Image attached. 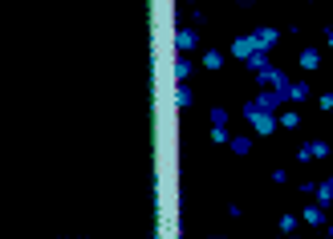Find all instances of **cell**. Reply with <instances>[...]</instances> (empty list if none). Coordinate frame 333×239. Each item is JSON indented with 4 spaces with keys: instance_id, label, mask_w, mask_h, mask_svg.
Listing matches in <instances>:
<instances>
[{
    "instance_id": "cell-3",
    "label": "cell",
    "mask_w": 333,
    "mask_h": 239,
    "mask_svg": "<svg viewBox=\"0 0 333 239\" xmlns=\"http://www.w3.org/2000/svg\"><path fill=\"white\" fill-rule=\"evenodd\" d=\"M272 45H277V32H272V29H260L256 32V49H272Z\"/></svg>"
},
{
    "instance_id": "cell-1",
    "label": "cell",
    "mask_w": 333,
    "mask_h": 239,
    "mask_svg": "<svg viewBox=\"0 0 333 239\" xmlns=\"http://www.w3.org/2000/svg\"><path fill=\"white\" fill-rule=\"evenodd\" d=\"M244 113H248L252 122H256V130H260V134H272V126H277V122H272V118H268V113H264V110H256V106H248Z\"/></svg>"
},
{
    "instance_id": "cell-7",
    "label": "cell",
    "mask_w": 333,
    "mask_h": 239,
    "mask_svg": "<svg viewBox=\"0 0 333 239\" xmlns=\"http://www.w3.org/2000/svg\"><path fill=\"white\" fill-rule=\"evenodd\" d=\"M175 101H179V106H191V89H187V85H179V94H175Z\"/></svg>"
},
{
    "instance_id": "cell-2",
    "label": "cell",
    "mask_w": 333,
    "mask_h": 239,
    "mask_svg": "<svg viewBox=\"0 0 333 239\" xmlns=\"http://www.w3.org/2000/svg\"><path fill=\"white\" fill-rule=\"evenodd\" d=\"M232 53H236V57H252V53H256V37H240V41L232 45Z\"/></svg>"
},
{
    "instance_id": "cell-5",
    "label": "cell",
    "mask_w": 333,
    "mask_h": 239,
    "mask_svg": "<svg viewBox=\"0 0 333 239\" xmlns=\"http://www.w3.org/2000/svg\"><path fill=\"white\" fill-rule=\"evenodd\" d=\"M195 45H199V37H195L191 29H183L179 32V49H195Z\"/></svg>"
},
{
    "instance_id": "cell-6",
    "label": "cell",
    "mask_w": 333,
    "mask_h": 239,
    "mask_svg": "<svg viewBox=\"0 0 333 239\" xmlns=\"http://www.w3.org/2000/svg\"><path fill=\"white\" fill-rule=\"evenodd\" d=\"M301 65H305V69H317V49H305L301 53Z\"/></svg>"
},
{
    "instance_id": "cell-4",
    "label": "cell",
    "mask_w": 333,
    "mask_h": 239,
    "mask_svg": "<svg viewBox=\"0 0 333 239\" xmlns=\"http://www.w3.org/2000/svg\"><path fill=\"white\" fill-rule=\"evenodd\" d=\"M203 65H208V69H220V65H224V53L208 49V53H203Z\"/></svg>"
}]
</instances>
